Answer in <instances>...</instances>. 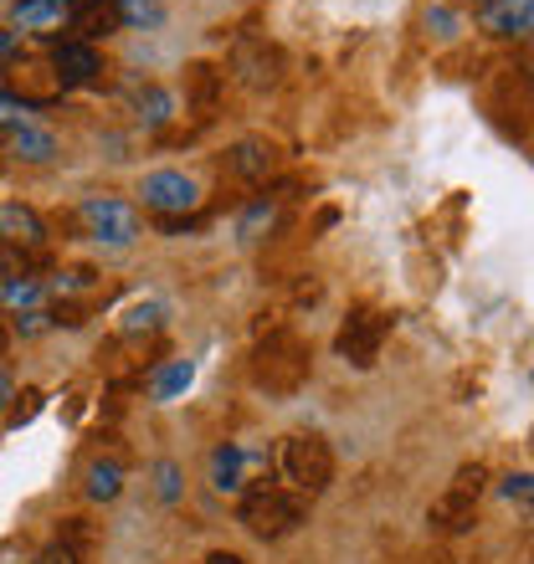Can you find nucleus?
Listing matches in <instances>:
<instances>
[{
	"label": "nucleus",
	"mask_w": 534,
	"mask_h": 564,
	"mask_svg": "<svg viewBox=\"0 0 534 564\" xmlns=\"http://www.w3.org/2000/svg\"><path fill=\"white\" fill-rule=\"evenodd\" d=\"M303 519H309L303 498L282 488H267V482L253 492H242V503H237V523L253 539H282V534H293Z\"/></svg>",
	"instance_id": "1"
},
{
	"label": "nucleus",
	"mask_w": 534,
	"mask_h": 564,
	"mask_svg": "<svg viewBox=\"0 0 534 564\" xmlns=\"http://www.w3.org/2000/svg\"><path fill=\"white\" fill-rule=\"evenodd\" d=\"M257 386H267L273 395H293L303 380H309V349L298 344V334H288V328H273L267 334V344L257 349Z\"/></svg>",
	"instance_id": "2"
},
{
	"label": "nucleus",
	"mask_w": 534,
	"mask_h": 564,
	"mask_svg": "<svg viewBox=\"0 0 534 564\" xmlns=\"http://www.w3.org/2000/svg\"><path fill=\"white\" fill-rule=\"evenodd\" d=\"M278 467H282V477H288L298 492H309V498H319V492L334 482V452H329V442L324 436H313V431L282 442Z\"/></svg>",
	"instance_id": "3"
},
{
	"label": "nucleus",
	"mask_w": 534,
	"mask_h": 564,
	"mask_svg": "<svg viewBox=\"0 0 534 564\" xmlns=\"http://www.w3.org/2000/svg\"><path fill=\"white\" fill-rule=\"evenodd\" d=\"M77 221H83V231H88L93 241H104V247H129V241H139V210H134V200H124V195H83L77 200Z\"/></svg>",
	"instance_id": "4"
},
{
	"label": "nucleus",
	"mask_w": 534,
	"mask_h": 564,
	"mask_svg": "<svg viewBox=\"0 0 534 564\" xmlns=\"http://www.w3.org/2000/svg\"><path fill=\"white\" fill-rule=\"evenodd\" d=\"M386 334H391V318H381L375 308H355L344 318L340 339H334V355H340L344 365H355V370H371L375 359H381Z\"/></svg>",
	"instance_id": "5"
},
{
	"label": "nucleus",
	"mask_w": 534,
	"mask_h": 564,
	"mask_svg": "<svg viewBox=\"0 0 534 564\" xmlns=\"http://www.w3.org/2000/svg\"><path fill=\"white\" fill-rule=\"evenodd\" d=\"M139 195H145V206L154 210V216H164V221L201 210V185H195L185 170H154V175H145Z\"/></svg>",
	"instance_id": "6"
},
{
	"label": "nucleus",
	"mask_w": 534,
	"mask_h": 564,
	"mask_svg": "<svg viewBox=\"0 0 534 564\" xmlns=\"http://www.w3.org/2000/svg\"><path fill=\"white\" fill-rule=\"evenodd\" d=\"M232 73H237L242 88H253V93L278 88L282 83V52L273 42L247 36V42H237V52H232Z\"/></svg>",
	"instance_id": "7"
},
{
	"label": "nucleus",
	"mask_w": 534,
	"mask_h": 564,
	"mask_svg": "<svg viewBox=\"0 0 534 564\" xmlns=\"http://www.w3.org/2000/svg\"><path fill=\"white\" fill-rule=\"evenodd\" d=\"M98 73H104L98 46L77 42V36H67V42H52V77H57L62 88H88V83H98Z\"/></svg>",
	"instance_id": "8"
},
{
	"label": "nucleus",
	"mask_w": 534,
	"mask_h": 564,
	"mask_svg": "<svg viewBox=\"0 0 534 564\" xmlns=\"http://www.w3.org/2000/svg\"><path fill=\"white\" fill-rule=\"evenodd\" d=\"M478 26L489 31V36L520 42L534 26V0H478Z\"/></svg>",
	"instance_id": "9"
},
{
	"label": "nucleus",
	"mask_w": 534,
	"mask_h": 564,
	"mask_svg": "<svg viewBox=\"0 0 534 564\" xmlns=\"http://www.w3.org/2000/svg\"><path fill=\"white\" fill-rule=\"evenodd\" d=\"M67 21H73V0H15L11 6L15 36H21V31H31V36H57Z\"/></svg>",
	"instance_id": "10"
},
{
	"label": "nucleus",
	"mask_w": 534,
	"mask_h": 564,
	"mask_svg": "<svg viewBox=\"0 0 534 564\" xmlns=\"http://www.w3.org/2000/svg\"><path fill=\"white\" fill-rule=\"evenodd\" d=\"M0 247H21V252H42L46 247V221L21 200L0 206Z\"/></svg>",
	"instance_id": "11"
},
{
	"label": "nucleus",
	"mask_w": 534,
	"mask_h": 564,
	"mask_svg": "<svg viewBox=\"0 0 534 564\" xmlns=\"http://www.w3.org/2000/svg\"><path fill=\"white\" fill-rule=\"evenodd\" d=\"M67 26L77 31V42H104V36H114L119 26V0H73V21Z\"/></svg>",
	"instance_id": "12"
},
{
	"label": "nucleus",
	"mask_w": 534,
	"mask_h": 564,
	"mask_svg": "<svg viewBox=\"0 0 534 564\" xmlns=\"http://www.w3.org/2000/svg\"><path fill=\"white\" fill-rule=\"evenodd\" d=\"M253 452L237 442H222L211 452V488L216 492H247V467H253Z\"/></svg>",
	"instance_id": "13"
},
{
	"label": "nucleus",
	"mask_w": 534,
	"mask_h": 564,
	"mask_svg": "<svg viewBox=\"0 0 534 564\" xmlns=\"http://www.w3.org/2000/svg\"><path fill=\"white\" fill-rule=\"evenodd\" d=\"M278 170V154H273V144H263V139H242V144L226 149V175L237 180H267Z\"/></svg>",
	"instance_id": "14"
},
{
	"label": "nucleus",
	"mask_w": 534,
	"mask_h": 564,
	"mask_svg": "<svg viewBox=\"0 0 534 564\" xmlns=\"http://www.w3.org/2000/svg\"><path fill=\"white\" fill-rule=\"evenodd\" d=\"M427 523L431 529H442V534H468V529L478 523V498H462V492L447 488L442 498H431Z\"/></svg>",
	"instance_id": "15"
},
{
	"label": "nucleus",
	"mask_w": 534,
	"mask_h": 564,
	"mask_svg": "<svg viewBox=\"0 0 534 564\" xmlns=\"http://www.w3.org/2000/svg\"><path fill=\"white\" fill-rule=\"evenodd\" d=\"M6 149H11V160H26V164H46L57 160V139L36 129V123H21V129H6Z\"/></svg>",
	"instance_id": "16"
},
{
	"label": "nucleus",
	"mask_w": 534,
	"mask_h": 564,
	"mask_svg": "<svg viewBox=\"0 0 534 564\" xmlns=\"http://www.w3.org/2000/svg\"><path fill=\"white\" fill-rule=\"evenodd\" d=\"M83 492H88L93 503H119V492H124V462L93 457L88 473H83Z\"/></svg>",
	"instance_id": "17"
},
{
	"label": "nucleus",
	"mask_w": 534,
	"mask_h": 564,
	"mask_svg": "<svg viewBox=\"0 0 534 564\" xmlns=\"http://www.w3.org/2000/svg\"><path fill=\"white\" fill-rule=\"evenodd\" d=\"M134 119L145 123V129H164V123L175 119V93L160 88V83H145V88L134 93Z\"/></svg>",
	"instance_id": "18"
},
{
	"label": "nucleus",
	"mask_w": 534,
	"mask_h": 564,
	"mask_svg": "<svg viewBox=\"0 0 534 564\" xmlns=\"http://www.w3.org/2000/svg\"><path fill=\"white\" fill-rule=\"evenodd\" d=\"M191 380H195V365L191 359H170V365H160L154 370V380H149V395L160 405H170V401H180L185 390H191Z\"/></svg>",
	"instance_id": "19"
},
{
	"label": "nucleus",
	"mask_w": 534,
	"mask_h": 564,
	"mask_svg": "<svg viewBox=\"0 0 534 564\" xmlns=\"http://www.w3.org/2000/svg\"><path fill=\"white\" fill-rule=\"evenodd\" d=\"M164 318H170V308H164V303H154V297H145V303H134V308H124L119 328L129 334V339H139V334H160Z\"/></svg>",
	"instance_id": "20"
},
{
	"label": "nucleus",
	"mask_w": 534,
	"mask_h": 564,
	"mask_svg": "<svg viewBox=\"0 0 534 564\" xmlns=\"http://www.w3.org/2000/svg\"><path fill=\"white\" fill-rule=\"evenodd\" d=\"M273 221H278V206H273L267 195H257L253 206L237 216V237H242V241H263L267 231H273Z\"/></svg>",
	"instance_id": "21"
},
{
	"label": "nucleus",
	"mask_w": 534,
	"mask_h": 564,
	"mask_svg": "<svg viewBox=\"0 0 534 564\" xmlns=\"http://www.w3.org/2000/svg\"><path fill=\"white\" fill-rule=\"evenodd\" d=\"M42 282L36 278H0V303L15 313H26V308H42Z\"/></svg>",
	"instance_id": "22"
},
{
	"label": "nucleus",
	"mask_w": 534,
	"mask_h": 564,
	"mask_svg": "<svg viewBox=\"0 0 534 564\" xmlns=\"http://www.w3.org/2000/svg\"><path fill=\"white\" fill-rule=\"evenodd\" d=\"M164 21L160 0H119V26L124 31H154Z\"/></svg>",
	"instance_id": "23"
},
{
	"label": "nucleus",
	"mask_w": 534,
	"mask_h": 564,
	"mask_svg": "<svg viewBox=\"0 0 534 564\" xmlns=\"http://www.w3.org/2000/svg\"><path fill=\"white\" fill-rule=\"evenodd\" d=\"M421 26H427L431 42H458V36H462V15L452 11V6H427V11H421Z\"/></svg>",
	"instance_id": "24"
},
{
	"label": "nucleus",
	"mask_w": 534,
	"mask_h": 564,
	"mask_svg": "<svg viewBox=\"0 0 534 564\" xmlns=\"http://www.w3.org/2000/svg\"><path fill=\"white\" fill-rule=\"evenodd\" d=\"M483 482H489V467H483V462H468V467H458V477H452V492L478 498V492H483Z\"/></svg>",
	"instance_id": "25"
},
{
	"label": "nucleus",
	"mask_w": 534,
	"mask_h": 564,
	"mask_svg": "<svg viewBox=\"0 0 534 564\" xmlns=\"http://www.w3.org/2000/svg\"><path fill=\"white\" fill-rule=\"evenodd\" d=\"M154 492H160V503H180V467L175 462H154Z\"/></svg>",
	"instance_id": "26"
},
{
	"label": "nucleus",
	"mask_w": 534,
	"mask_h": 564,
	"mask_svg": "<svg viewBox=\"0 0 534 564\" xmlns=\"http://www.w3.org/2000/svg\"><path fill=\"white\" fill-rule=\"evenodd\" d=\"M21 123H31V104H26V98L0 93V134H6V129H21Z\"/></svg>",
	"instance_id": "27"
},
{
	"label": "nucleus",
	"mask_w": 534,
	"mask_h": 564,
	"mask_svg": "<svg viewBox=\"0 0 534 564\" xmlns=\"http://www.w3.org/2000/svg\"><path fill=\"white\" fill-rule=\"evenodd\" d=\"M88 288H93V272H88V268L57 272V282H52V293H57V297H83Z\"/></svg>",
	"instance_id": "28"
},
{
	"label": "nucleus",
	"mask_w": 534,
	"mask_h": 564,
	"mask_svg": "<svg viewBox=\"0 0 534 564\" xmlns=\"http://www.w3.org/2000/svg\"><path fill=\"white\" fill-rule=\"evenodd\" d=\"M46 328H52V313L46 308L15 313V334H21V339H36V334H46Z\"/></svg>",
	"instance_id": "29"
},
{
	"label": "nucleus",
	"mask_w": 534,
	"mask_h": 564,
	"mask_svg": "<svg viewBox=\"0 0 534 564\" xmlns=\"http://www.w3.org/2000/svg\"><path fill=\"white\" fill-rule=\"evenodd\" d=\"M36 564H83V554H77V544L57 539V544H46V550L36 554Z\"/></svg>",
	"instance_id": "30"
},
{
	"label": "nucleus",
	"mask_w": 534,
	"mask_h": 564,
	"mask_svg": "<svg viewBox=\"0 0 534 564\" xmlns=\"http://www.w3.org/2000/svg\"><path fill=\"white\" fill-rule=\"evenodd\" d=\"M530 473H514V477H504V498H509V503H524V508H530Z\"/></svg>",
	"instance_id": "31"
},
{
	"label": "nucleus",
	"mask_w": 534,
	"mask_h": 564,
	"mask_svg": "<svg viewBox=\"0 0 534 564\" xmlns=\"http://www.w3.org/2000/svg\"><path fill=\"white\" fill-rule=\"evenodd\" d=\"M15 52H21V36L0 26V67H6V62H15Z\"/></svg>",
	"instance_id": "32"
},
{
	"label": "nucleus",
	"mask_w": 534,
	"mask_h": 564,
	"mask_svg": "<svg viewBox=\"0 0 534 564\" xmlns=\"http://www.w3.org/2000/svg\"><path fill=\"white\" fill-rule=\"evenodd\" d=\"M11 401H15V386H11V375L0 370V411H6V405H11Z\"/></svg>",
	"instance_id": "33"
},
{
	"label": "nucleus",
	"mask_w": 534,
	"mask_h": 564,
	"mask_svg": "<svg viewBox=\"0 0 534 564\" xmlns=\"http://www.w3.org/2000/svg\"><path fill=\"white\" fill-rule=\"evenodd\" d=\"M201 564H247V560H242V554H206V560H201Z\"/></svg>",
	"instance_id": "34"
},
{
	"label": "nucleus",
	"mask_w": 534,
	"mask_h": 564,
	"mask_svg": "<svg viewBox=\"0 0 534 564\" xmlns=\"http://www.w3.org/2000/svg\"><path fill=\"white\" fill-rule=\"evenodd\" d=\"M6 339H11V334H6V324H0V349H6Z\"/></svg>",
	"instance_id": "35"
}]
</instances>
